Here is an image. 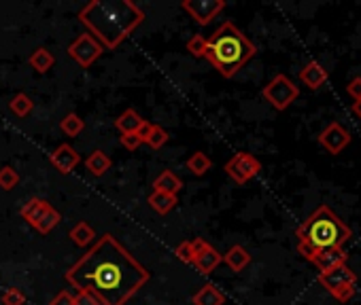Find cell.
Instances as JSON below:
<instances>
[{"instance_id":"1","label":"cell","mask_w":361,"mask_h":305,"mask_svg":"<svg viewBox=\"0 0 361 305\" xmlns=\"http://www.w3.org/2000/svg\"><path fill=\"white\" fill-rule=\"evenodd\" d=\"M64 280L102 305H126L151 280V272L113 233H105L66 269Z\"/></svg>"},{"instance_id":"2","label":"cell","mask_w":361,"mask_h":305,"mask_svg":"<svg viewBox=\"0 0 361 305\" xmlns=\"http://www.w3.org/2000/svg\"><path fill=\"white\" fill-rule=\"evenodd\" d=\"M77 19L105 51H113L145 22V11L132 0H91L79 11Z\"/></svg>"},{"instance_id":"3","label":"cell","mask_w":361,"mask_h":305,"mask_svg":"<svg viewBox=\"0 0 361 305\" xmlns=\"http://www.w3.org/2000/svg\"><path fill=\"white\" fill-rule=\"evenodd\" d=\"M297 235V252L304 259L313 261L315 254L327 248H342L351 237V229L344 221L330 208L319 206L295 231Z\"/></svg>"},{"instance_id":"4","label":"cell","mask_w":361,"mask_h":305,"mask_svg":"<svg viewBox=\"0 0 361 305\" xmlns=\"http://www.w3.org/2000/svg\"><path fill=\"white\" fill-rule=\"evenodd\" d=\"M255 54V45L232 22H223L211 34V38H206L204 58L226 79H232L240 68H244V64L253 60Z\"/></svg>"},{"instance_id":"5","label":"cell","mask_w":361,"mask_h":305,"mask_svg":"<svg viewBox=\"0 0 361 305\" xmlns=\"http://www.w3.org/2000/svg\"><path fill=\"white\" fill-rule=\"evenodd\" d=\"M262 95L266 97V102L277 109V111H287L293 102L300 95V87L287 77V75H277L264 89Z\"/></svg>"},{"instance_id":"6","label":"cell","mask_w":361,"mask_h":305,"mask_svg":"<svg viewBox=\"0 0 361 305\" xmlns=\"http://www.w3.org/2000/svg\"><path fill=\"white\" fill-rule=\"evenodd\" d=\"M68 58H73L81 68H89L102 54H105V47H102L91 34H79L66 49Z\"/></svg>"},{"instance_id":"7","label":"cell","mask_w":361,"mask_h":305,"mask_svg":"<svg viewBox=\"0 0 361 305\" xmlns=\"http://www.w3.org/2000/svg\"><path fill=\"white\" fill-rule=\"evenodd\" d=\"M226 174L236 182V185H246L251 178H255L262 172V164L251 152H236V155L226 164Z\"/></svg>"},{"instance_id":"8","label":"cell","mask_w":361,"mask_h":305,"mask_svg":"<svg viewBox=\"0 0 361 305\" xmlns=\"http://www.w3.org/2000/svg\"><path fill=\"white\" fill-rule=\"evenodd\" d=\"M191 244H193V261H191V265H196V269L200 274H213L217 269V265L223 261V254L217 252L209 242L202 240V237L191 240Z\"/></svg>"},{"instance_id":"9","label":"cell","mask_w":361,"mask_h":305,"mask_svg":"<svg viewBox=\"0 0 361 305\" xmlns=\"http://www.w3.org/2000/svg\"><path fill=\"white\" fill-rule=\"evenodd\" d=\"M181 7L193 17L196 24L206 26L226 9V3L223 0H183Z\"/></svg>"},{"instance_id":"10","label":"cell","mask_w":361,"mask_h":305,"mask_svg":"<svg viewBox=\"0 0 361 305\" xmlns=\"http://www.w3.org/2000/svg\"><path fill=\"white\" fill-rule=\"evenodd\" d=\"M319 144L332 152V155H338V152H342L348 144H351V132L338 123V121H332L330 125H325V130L319 134Z\"/></svg>"},{"instance_id":"11","label":"cell","mask_w":361,"mask_h":305,"mask_svg":"<svg viewBox=\"0 0 361 305\" xmlns=\"http://www.w3.org/2000/svg\"><path fill=\"white\" fill-rule=\"evenodd\" d=\"M319 282H321V286L327 288V292L336 295L340 288L355 284L357 282V274L346 263H342V265H338V267H334V269H330L325 274H319Z\"/></svg>"},{"instance_id":"12","label":"cell","mask_w":361,"mask_h":305,"mask_svg":"<svg viewBox=\"0 0 361 305\" xmlns=\"http://www.w3.org/2000/svg\"><path fill=\"white\" fill-rule=\"evenodd\" d=\"M49 162H51V166H54L60 174H71L81 164V157H79V152L71 144L64 142L54 152H51Z\"/></svg>"},{"instance_id":"13","label":"cell","mask_w":361,"mask_h":305,"mask_svg":"<svg viewBox=\"0 0 361 305\" xmlns=\"http://www.w3.org/2000/svg\"><path fill=\"white\" fill-rule=\"evenodd\" d=\"M346 257H348V254L342 248H327V250H321L319 254H315V259L311 263H315V267L321 274H325V272L346 263Z\"/></svg>"},{"instance_id":"14","label":"cell","mask_w":361,"mask_h":305,"mask_svg":"<svg viewBox=\"0 0 361 305\" xmlns=\"http://www.w3.org/2000/svg\"><path fill=\"white\" fill-rule=\"evenodd\" d=\"M330 75L327 70L319 64V62H308L302 70H300V81L308 87V89H319L327 83Z\"/></svg>"},{"instance_id":"15","label":"cell","mask_w":361,"mask_h":305,"mask_svg":"<svg viewBox=\"0 0 361 305\" xmlns=\"http://www.w3.org/2000/svg\"><path fill=\"white\" fill-rule=\"evenodd\" d=\"M51 206V203L47 201V199H40V197H32V199H28L24 206H22V217L32 225V227H36V223L43 219V214L47 212V208Z\"/></svg>"},{"instance_id":"16","label":"cell","mask_w":361,"mask_h":305,"mask_svg":"<svg viewBox=\"0 0 361 305\" xmlns=\"http://www.w3.org/2000/svg\"><path fill=\"white\" fill-rule=\"evenodd\" d=\"M223 263H226L232 272L240 274V272L251 263V254H249L246 248H242L240 244H236V246H232V248L223 254Z\"/></svg>"},{"instance_id":"17","label":"cell","mask_w":361,"mask_h":305,"mask_svg":"<svg viewBox=\"0 0 361 305\" xmlns=\"http://www.w3.org/2000/svg\"><path fill=\"white\" fill-rule=\"evenodd\" d=\"M193 305H223L226 303V295L215 286V284H204L193 297H191Z\"/></svg>"},{"instance_id":"18","label":"cell","mask_w":361,"mask_h":305,"mask_svg":"<svg viewBox=\"0 0 361 305\" xmlns=\"http://www.w3.org/2000/svg\"><path fill=\"white\" fill-rule=\"evenodd\" d=\"M181 189H183V180H181L175 172H170V170H164V172L156 178V182H153V191H158V193L177 195Z\"/></svg>"},{"instance_id":"19","label":"cell","mask_w":361,"mask_h":305,"mask_svg":"<svg viewBox=\"0 0 361 305\" xmlns=\"http://www.w3.org/2000/svg\"><path fill=\"white\" fill-rule=\"evenodd\" d=\"M28 64H30V68H34L38 75H45L49 68H54L56 58H54V54H51L49 49L38 47V49H34V51H32V56L28 58Z\"/></svg>"},{"instance_id":"20","label":"cell","mask_w":361,"mask_h":305,"mask_svg":"<svg viewBox=\"0 0 361 305\" xmlns=\"http://www.w3.org/2000/svg\"><path fill=\"white\" fill-rule=\"evenodd\" d=\"M147 203L151 206V210H156L158 214H168L177 203H179V199H177V195H168V193H158V191H153L151 195H149V199H147Z\"/></svg>"},{"instance_id":"21","label":"cell","mask_w":361,"mask_h":305,"mask_svg":"<svg viewBox=\"0 0 361 305\" xmlns=\"http://www.w3.org/2000/svg\"><path fill=\"white\" fill-rule=\"evenodd\" d=\"M85 168L94 174V176H105L111 168H113V162L109 155H105L102 150H94L91 155L85 159Z\"/></svg>"},{"instance_id":"22","label":"cell","mask_w":361,"mask_h":305,"mask_svg":"<svg viewBox=\"0 0 361 305\" xmlns=\"http://www.w3.org/2000/svg\"><path fill=\"white\" fill-rule=\"evenodd\" d=\"M145 123V119L134 111V109H128L124 111L117 119H115V127L121 132V134H136L138 127Z\"/></svg>"},{"instance_id":"23","label":"cell","mask_w":361,"mask_h":305,"mask_svg":"<svg viewBox=\"0 0 361 305\" xmlns=\"http://www.w3.org/2000/svg\"><path fill=\"white\" fill-rule=\"evenodd\" d=\"M68 235H71V240L79 246V248H87L89 244H94L96 242V231H94V227H89L85 221H79L71 231H68Z\"/></svg>"},{"instance_id":"24","label":"cell","mask_w":361,"mask_h":305,"mask_svg":"<svg viewBox=\"0 0 361 305\" xmlns=\"http://www.w3.org/2000/svg\"><path fill=\"white\" fill-rule=\"evenodd\" d=\"M211 168H213L211 157H206V152H202V150H196L193 155L187 159V170L196 176H204Z\"/></svg>"},{"instance_id":"25","label":"cell","mask_w":361,"mask_h":305,"mask_svg":"<svg viewBox=\"0 0 361 305\" xmlns=\"http://www.w3.org/2000/svg\"><path fill=\"white\" fill-rule=\"evenodd\" d=\"M60 221H62V214H60L54 206H49V208H47V212L43 214V219L36 223V227H34V229H36L38 233L47 235L49 231H54V229L60 225Z\"/></svg>"},{"instance_id":"26","label":"cell","mask_w":361,"mask_h":305,"mask_svg":"<svg viewBox=\"0 0 361 305\" xmlns=\"http://www.w3.org/2000/svg\"><path fill=\"white\" fill-rule=\"evenodd\" d=\"M9 109L15 117H28L34 109V102L30 100V95L26 93H17L11 102H9Z\"/></svg>"},{"instance_id":"27","label":"cell","mask_w":361,"mask_h":305,"mask_svg":"<svg viewBox=\"0 0 361 305\" xmlns=\"http://www.w3.org/2000/svg\"><path fill=\"white\" fill-rule=\"evenodd\" d=\"M83 127H85V123H83V119H81L77 113H68V115L60 121V130H62L66 136H71V138L79 136V134L83 132Z\"/></svg>"},{"instance_id":"28","label":"cell","mask_w":361,"mask_h":305,"mask_svg":"<svg viewBox=\"0 0 361 305\" xmlns=\"http://www.w3.org/2000/svg\"><path fill=\"white\" fill-rule=\"evenodd\" d=\"M151 148H162L166 142H168V132L162 127V125H156L153 123V127H151V132H149V136H147V140H145Z\"/></svg>"},{"instance_id":"29","label":"cell","mask_w":361,"mask_h":305,"mask_svg":"<svg viewBox=\"0 0 361 305\" xmlns=\"http://www.w3.org/2000/svg\"><path fill=\"white\" fill-rule=\"evenodd\" d=\"M20 182V174L11 168V166H5L0 170V189L3 191H13Z\"/></svg>"},{"instance_id":"30","label":"cell","mask_w":361,"mask_h":305,"mask_svg":"<svg viewBox=\"0 0 361 305\" xmlns=\"http://www.w3.org/2000/svg\"><path fill=\"white\" fill-rule=\"evenodd\" d=\"M187 51L193 58H204V51H206V38L202 34H193L187 40Z\"/></svg>"},{"instance_id":"31","label":"cell","mask_w":361,"mask_h":305,"mask_svg":"<svg viewBox=\"0 0 361 305\" xmlns=\"http://www.w3.org/2000/svg\"><path fill=\"white\" fill-rule=\"evenodd\" d=\"M3 303L5 305H24L26 303V297L20 288H7L3 292Z\"/></svg>"},{"instance_id":"32","label":"cell","mask_w":361,"mask_h":305,"mask_svg":"<svg viewBox=\"0 0 361 305\" xmlns=\"http://www.w3.org/2000/svg\"><path fill=\"white\" fill-rule=\"evenodd\" d=\"M175 254L183 261V263H191L193 261V244L191 242H181L175 248Z\"/></svg>"},{"instance_id":"33","label":"cell","mask_w":361,"mask_h":305,"mask_svg":"<svg viewBox=\"0 0 361 305\" xmlns=\"http://www.w3.org/2000/svg\"><path fill=\"white\" fill-rule=\"evenodd\" d=\"M119 142H121V146L126 150H136L142 144V140L138 138V134H121L119 136Z\"/></svg>"},{"instance_id":"34","label":"cell","mask_w":361,"mask_h":305,"mask_svg":"<svg viewBox=\"0 0 361 305\" xmlns=\"http://www.w3.org/2000/svg\"><path fill=\"white\" fill-rule=\"evenodd\" d=\"M49 305H75V295H71L68 290H60L54 299L49 301Z\"/></svg>"},{"instance_id":"35","label":"cell","mask_w":361,"mask_h":305,"mask_svg":"<svg viewBox=\"0 0 361 305\" xmlns=\"http://www.w3.org/2000/svg\"><path fill=\"white\" fill-rule=\"evenodd\" d=\"M346 93H348L355 102H359V100H361V77L351 79V83L346 85Z\"/></svg>"},{"instance_id":"36","label":"cell","mask_w":361,"mask_h":305,"mask_svg":"<svg viewBox=\"0 0 361 305\" xmlns=\"http://www.w3.org/2000/svg\"><path fill=\"white\" fill-rule=\"evenodd\" d=\"M75 305H102V303L89 292H77L75 295Z\"/></svg>"},{"instance_id":"37","label":"cell","mask_w":361,"mask_h":305,"mask_svg":"<svg viewBox=\"0 0 361 305\" xmlns=\"http://www.w3.org/2000/svg\"><path fill=\"white\" fill-rule=\"evenodd\" d=\"M355 295V284H351V286H344V288H340L336 295H334V299H338L340 303H346L351 297Z\"/></svg>"},{"instance_id":"38","label":"cell","mask_w":361,"mask_h":305,"mask_svg":"<svg viewBox=\"0 0 361 305\" xmlns=\"http://www.w3.org/2000/svg\"><path fill=\"white\" fill-rule=\"evenodd\" d=\"M151 127H153V123H149V121H145V123H142V125L138 127V132H136V134H138V138H140L142 142L147 140V136H149Z\"/></svg>"},{"instance_id":"39","label":"cell","mask_w":361,"mask_h":305,"mask_svg":"<svg viewBox=\"0 0 361 305\" xmlns=\"http://www.w3.org/2000/svg\"><path fill=\"white\" fill-rule=\"evenodd\" d=\"M353 113L361 119V100H359V102H355V104H353Z\"/></svg>"}]
</instances>
